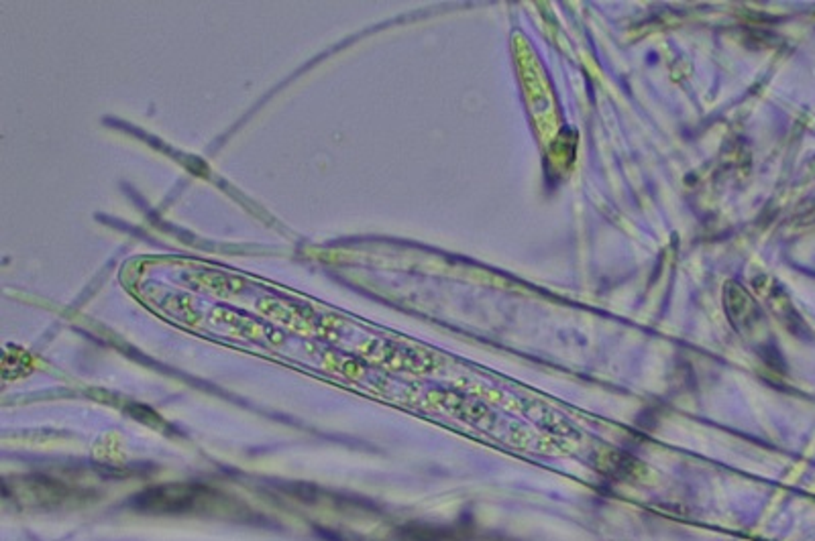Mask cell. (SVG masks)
I'll return each mask as SVG.
<instances>
[{
  "instance_id": "obj_1",
  "label": "cell",
  "mask_w": 815,
  "mask_h": 541,
  "mask_svg": "<svg viewBox=\"0 0 815 541\" xmlns=\"http://www.w3.org/2000/svg\"><path fill=\"white\" fill-rule=\"evenodd\" d=\"M210 495L207 489L194 484H168V486H155L141 492L135 498L133 505L141 511H157V513H177L188 511L192 506H196Z\"/></svg>"
},
{
  "instance_id": "obj_2",
  "label": "cell",
  "mask_w": 815,
  "mask_h": 541,
  "mask_svg": "<svg viewBox=\"0 0 815 541\" xmlns=\"http://www.w3.org/2000/svg\"><path fill=\"white\" fill-rule=\"evenodd\" d=\"M599 468L604 475L614 476L615 481H624V478L636 475L640 470V460H636L630 454H622V452H607L604 458L598 460Z\"/></svg>"
},
{
  "instance_id": "obj_3",
  "label": "cell",
  "mask_w": 815,
  "mask_h": 541,
  "mask_svg": "<svg viewBox=\"0 0 815 541\" xmlns=\"http://www.w3.org/2000/svg\"><path fill=\"white\" fill-rule=\"evenodd\" d=\"M402 537L406 541H451L457 537V533L449 529H438V527L410 525L402 529Z\"/></svg>"
}]
</instances>
